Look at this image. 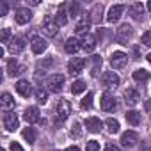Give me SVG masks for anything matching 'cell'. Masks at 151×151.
<instances>
[{"mask_svg":"<svg viewBox=\"0 0 151 151\" xmlns=\"http://www.w3.org/2000/svg\"><path fill=\"white\" fill-rule=\"evenodd\" d=\"M69 114H71L69 101L64 100V98H59L57 103H55V107H53V121H55V124H62L69 117Z\"/></svg>","mask_w":151,"mask_h":151,"instance_id":"cell-1","label":"cell"},{"mask_svg":"<svg viewBox=\"0 0 151 151\" xmlns=\"http://www.w3.org/2000/svg\"><path fill=\"white\" fill-rule=\"evenodd\" d=\"M46 86H48V91L50 93H55V94L60 93L62 87H64V75H60V73L50 75L48 80H46Z\"/></svg>","mask_w":151,"mask_h":151,"instance_id":"cell-2","label":"cell"},{"mask_svg":"<svg viewBox=\"0 0 151 151\" xmlns=\"http://www.w3.org/2000/svg\"><path fill=\"white\" fill-rule=\"evenodd\" d=\"M132 34H133L132 27H130L128 23H123V25L117 29V32H116V41H117L119 45H128V41H130V37H132Z\"/></svg>","mask_w":151,"mask_h":151,"instance_id":"cell-3","label":"cell"},{"mask_svg":"<svg viewBox=\"0 0 151 151\" xmlns=\"http://www.w3.org/2000/svg\"><path fill=\"white\" fill-rule=\"evenodd\" d=\"M43 30H45V34L50 36V37L57 36L59 25H57V22H55V16H45V20H43Z\"/></svg>","mask_w":151,"mask_h":151,"instance_id":"cell-4","label":"cell"},{"mask_svg":"<svg viewBox=\"0 0 151 151\" xmlns=\"http://www.w3.org/2000/svg\"><path fill=\"white\" fill-rule=\"evenodd\" d=\"M119 77L114 73V71H107V73H103V77H101V84H103V87L105 89H116L117 86H119Z\"/></svg>","mask_w":151,"mask_h":151,"instance_id":"cell-5","label":"cell"},{"mask_svg":"<svg viewBox=\"0 0 151 151\" xmlns=\"http://www.w3.org/2000/svg\"><path fill=\"white\" fill-rule=\"evenodd\" d=\"M126 62H128V55H126L124 52H114V53L110 55V66H112L114 69L124 68Z\"/></svg>","mask_w":151,"mask_h":151,"instance_id":"cell-6","label":"cell"},{"mask_svg":"<svg viewBox=\"0 0 151 151\" xmlns=\"http://www.w3.org/2000/svg\"><path fill=\"white\" fill-rule=\"evenodd\" d=\"M14 20H16V23L25 25V23H29L32 20V11L29 7H18L16 13H14Z\"/></svg>","mask_w":151,"mask_h":151,"instance_id":"cell-7","label":"cell"},{"mask_svg":"<svg viewBox=\"0 0 151 151\" xmlns=\"http://www.w3.org/2000/svg\"><path fill=\"white\" fill-rule=\"evenodd\" d=\"M100 107L105 112H112L116 109V98H114V94L112 93H103V96L100 100Z\"/></svg>","mask_w":151,"mask_h":151,"instance_id":"cell-8","label":"cell"},{"mask_svg":"<svg viewBox=\"0 0 151 151\" xmlns=\"http://www.w3.org/2000/svg\"><path fill=\"white\" fill-rule=\"evenodd\" d=\"M18 124H20L18 116H16L13 110H9V112H6V114H4V126H6V130H7V132H14V130L18 128Z\"/></svg>","mask_w":151,"mask_h":151,"instance_id":"cell-9","label":"cell"},{"mask_svg":"<svg viewBox=\"0 0 151 151\" xmlns=\"http://www.w3.org/2000/svg\"><path fill=\"white\" fill-rule=\"evenodd\" d=\"M86 66V60L82 57H71V60L68 62V71L69 75H78Z\"/></svg>","mask_w":151,"mask_h":151,"instance_id":"cell-10","label":"cell"},{"mask_svg":"<svg viewBox=\"0 0 151 151\" xmlns=\"http://www.w3.org/2000/svg\"><path fill=\"white\" fill-rule=\"evenodd\" d=\"M137 142H139V133L133 132V130H128V132H124L121 135V144L124 147H133Z\"/></svg>","mask_w":151,"mask_h":151,"instance_id":"cell-11","label":"cell"},{"mask_svg":"<svg viewBox=\"0 0 151 151\" xmlns=\"http://www.w3.org/2000/svg\"><path fill=\"white\" fill-rule=\"evenodd\" d=\"M101 20H103V4H94L89 13V22L94 25H100Z\"/></svg>","mask_w":151,"mask_h":151,"instance_id":"cell-12","label":"cell"},{"mask_svg":"<svg viewBox=\"0 0 151 151\" xmlns=\"http://www.w3.org/2000/svg\"><path fill=\"white\" fill-rule=\"evenodd\" d=\"M46 46H48V43L41 37V36H32L30 37V48H32V52L34 53H43L45 50H46Z\"/></svg>","mask_w":151,"mask_h":151,"instance_id":"cell-13","label":"cell"},{"mask_svg":"<svg viewBox=\"0 0 151 151\" xmlns=\"http://www.w3.org/2000/svg\"><path fill=\"white\" fill-rule=\"evenodd\" d=\"M25 39L22 37V36H14L13 37V41L9 43V52L13 53V55H18V53H22L23 50H25Z\"/></svg>","mask_w":151,"mask_h":151,"instance_id":"cell-14","label":"cell"},{"mask_svg":"<svg viewBox=\"0 0 151 151\" xmlns=\"http://www.w3.org/2000/svg\"><path fill=\"white\" fill-rule=\"evenodd\" d=\"M139 100H140V94H139L137 89L128 87V89L124 91V103H126L128 107H135V105L139 103Z\"/></svg>","mask_w":151,"mask_h":151,"instance_id":"cell-15","label":"cell"},{"mask_svg":"<svg viewBox=\"0 0 151 151\" xmlns=\"http://www.w3.org/2000/svg\"><path fill=\"white\" fill-rule=\"evenodd\" d=\"M123 11H124V6H121V4H116V6H112V7L109 9L107 22H109V23H116V22H119V18H121Z\"/></svg>","mask_w":151,"mask_h":151,"instance_id":"cell-16","label":"cell"},{"mask_svg":"<svg viewBox=\"0 0 151 151\" xmlns=\"http://www.w3.org/2000/svg\"><path fill=\"white\" fill-rule=\"evenodd\" d=\"M80 46H82L84 52H93V50L96 48V37H94L93 34H86V36H82V39H80Z\"/></svg>","mask_w":151,"mask_h":151,"instance_id":"cell-17","label":"cell"},{"mask_svg":"<svg viewBox=\"0 0 151 151\" xmlns=\"http://www.w3.org/2000/svg\"><path fill=\"white\" fill-rule=\"evenodd\" d=\"M16 91H18V94L23 96V98H29V96L34 93V91H32V86H30L29 80H18V84H16Z\"/></svg>","mask_w":151,"mask_h":151,"instance_id":"cell-18","label":"cell"},{"mask_svg":"<svg viewBox=\"0 0 151 151\" xmlns=\"http://www.w3.org/2000/svg\"><path fill=\"white\" fill-rule=\"evenodd\" d=\"M23 117H25V121H27L29 124L39 123V121H41V117H39V109H37V107H29V109L25 110Z\"/></svg>","mask_w":151,"mask_h":151,"instance_id":"cell-19","label":"cell"},{"mask_svg":"<svg viewBox=\"0 0 151 151\" xmlns=\"http://www.w3.org/2000/svg\"><path fill=\"white\" fill-rule=\"evenodd\" d=\"M66 7H68V4H60V6H59V9H57L55 22H57V25H59V27H64V25L68 23V18H69V14L66 13Z\"/></svg>","mask_w":151,"mask_h":151,"instance_id":"cell-20","label":"cell"},{"mask_svg":"<svg viewBox=\"0 0 151 151\" xmlns=\"http://www.w3.org/2000/svg\"><path fill=\"white\" fill-rule=\"evenodd\" d=\"M86 128H87L91 133H100L101 128H103V123H101L98 117H87V119H86Z\"/></svg>","mask_w":151,"mask_h":151,"instance_id":"cell-21","label":"cell"},{"mask_svg":"<svg viewBox=\"0 0 151 151\" xmlns=\"http://www.w3.org/2000/svg\"><path fill=\"white\" fill-rule=\"evenodd\" d=\"M25 71V68L22 64H18L16 59H11L7 62V73H9V77H18V75H22Z\"/></svg>","mask_w":151,"mask_h":151,"instance_id":"cell-22","label":"cell"},{"mask_svg":"<svg viewBox=\"0 0 151 151\" xmlns=\"http://www.w3.org/2000/svg\"><path fill=\"white\" fill-rule=\"evenodd\" d=\"M80 48H82V46H80V41H78L77 37H69V39H66V43H64V50H66L68 53H77Z\"/></svg>","mask_w":151,"mask_h":151,"instance_id":"cell-23","label":"cell"},{"mask_svg":"<svg viewBox=\"0 0 151 151\" xmlns=\"http://www.w3.org/2000/svg\"><path fill=\"white\" fill-rule=\"evenodd\" d=\"M144 13V6L140 4V2H135V4H132L130 6V14H132V18L133 20H137V22H140L142 20V14Z\"/></svg>","mask_w":151,"mask_h":151,"instance_id":"cell-24","label":"cell"},{"mask_svg":"<svg viewBox=\"0 0 151 151\" xmlns=\"http://www.w3.org/2000/svg\"><path fill=\"white\" fill-rule=\"evenodd\" d=\"M0 105H2V109H4L6 112H9L11 109H14V100H13V96H11L9 93H4L2 98H0Z\"/></svg>","mask_w":151,"mask_h":151,"instance_id":"cell-25","label":"cell"},{"mask_svg":"<svg viewBox=\"0 0 151 151\" xmlns=\"http://www.w3.org/2000/svg\"><path fill=\"white\" fill-rule=\"evenodd\" d=\"M140 119H142L140 112H137V110H128V112H126V121H128V124L139 126V124H140Z\"/></svg>","mask_w":151,"mask_h":151,"instance_id":"cell-26","label":"cell"},{"mask_svg":"<svg viewBox=\"0 0 151 151\" xmlns=\"http://www.w3.org/2000/svg\"><path fill=\"white\" fill-rule=\"evenodd\" d=\"M133 80L135 82H147L149 80V71L147 69H144V68H140V69H135L133 71Z\"/></svg>","mask_w":151,"mask_h":151,"instance_id":"cell-27","label":"cell"},{"mask_svg":"<svg viewBox=\"0 0 151 151\" xmlns=\"http://www.w3.org/2000/svg\"><path fill=\"white\" fill-rule=\"evenodd\" d=\"M80 11H82V6H80L78 2H69V4H68V14H69L71 18H77V16L80 14Z\"/></svg>","mask_w":151,"mask_h":151,"instance_id":"cell-28","label":"cell"},{"mask_svg":"<svg viewBox=\"0 0 151 151\" xmlns=\"http://www.w3.org/2000/svg\"><path fill=\"white\" fill-rule=\"evenodd\" d=\"M86 91V82L84 80H75L71 84V94H82Z\"/></svg>","mask_w":151,"mask_h":151,"instance_id":"cell-29","label":"cell"},{"mask_svg":"<svg viewBox=\"0 0 151 151\" xmlns=\"http://www.w3.org/2000/svg\"><path fill=\"white\" fill-rule=\"evenodd\" d=\"M34 96H36V100H37V103H46V100H48V91H45L43 87H37L36 91H34Z\"/></svg>","mask_w":151,"mask_h":151,"instance_id":"cell-30","label":"cell"},{"mask_svg":"<svg viewBox=\"0 0 151 151\" xmlns=\"http://www.w3.org/2000/svg\"><path fill=\"white\" fill-rule=\"evenodd\" d=\"M105 126H107V130H109L110 133H117V132H119V121L114 119V117H109V119L105 121Z\"/></svg>","mask_w":151,"mask_h":151,"instance_id":"cell-31","label":"cell"},{"mask_svg":"<svg viewBox=\"0 0 151 151\" xmlns=\"http://www.w3.org/2000/svg\"><path fill=\"white\" fill-rule=\"evenodd\" d=\"M89 27H91V22L87 20H84V22H80V23H77V27H75V30H77V34H82V36H86V34H89Z\"/></svg>","mask_w":151,"mask_h":151,"instance_id":"cell-32","label":"cell"},{"mask_svg":"<svg viewBox=\"0 0 151 151\" xmlns=\"http://www.w3.org/2000/svg\"><path fill=\"white\" fill-rule=\"evenodd\" d=\"M23 139H25L29 144H34V142H36V130H34V128H25V130H23Z\"/></svg>","mask_w":151,"mask_h":151,"instance_id":"cell-33","label":"cell"},{"mask_svg":"<svg viewBox=\"0 0 151 151\" xmlns=\"http://www.w3.org/2000/svg\"><path fill=\"white\" fill-rule=\"evenodd\" d=\"M93 96H94L93 93H87V94H86V98L80 101L82 109H91V107H93Z\"/></svg>","mask_w":151,"mask_h":151,"instance_id":"cell-34","label":"cell"},{"mask_svg":"<svg viewBox=\"0 0 151 151\" xmlns=\"http://www.w3.org/2000/svg\"><path fill=\"white\" fill-rule=\"evenodd\" d=\"M80 133H82V128H80V124H78V123H75V124H73V128L69 130V137L77 139V137H80Z\"/></svg>","mask_w":151,"mask_h":151,"instance_id":"cell-35","label":"cell"},{"mask_svg":"<svg viewBox=\"0 0 151 151\" xmlns=\"http://www.w3.org/2000/svg\"><path fill=\"white\" fill-rule=\"evenodd\" d=\"M101 66V57L100 55H93V75L98 73V68Z\"/></svg>","mask_w":151,"mask_h":151,"instance_id":"cell-36","label":"cell"},{"mask_svg":"<svg viewBox=\"0 0 151 151\" xmlns=\"http://www.w3.org/2000/svg\"><path fill=\"white\" fill-rule=\"evenodd\" d=\"M11 41H13V36H11V30H9V29H4V30H2V43H4V45H6V43L9 45Z\"/></svg>","mask_w":151,"mask_h":151,"instance_id":"cell-37","label":"cell"},{"mask_svg":"<svg viewBox=\"0 0 151 151\" xmlns=\"http://www.w3.org/2000/svg\"><path fill=\"white\" fill-rule=\"evenodd\" d=\"M86 151H100V142L89 140V142L86 144Z\"/></svg>","mask_w":151,"mask_h":151,"instance_id":"cell-38","label":"cell"},{"mask_svg":"<svg viewBox=\"0 0 151 151\" xmlns=\"http://www.w3.org/2000/svg\"><path fill=\"white\" fill-rule=\"evenodd\" d=\"M142 45H146V46H149L151 48V30H147V32H144L142 34Z\"/></svg>","mask_w":151,"mask_h":151,"instance_id":"cell-39","label":"cell"},{"mask_svg":"<svg viewBox=\"0 0 151 151\" xmlns=\"http://www.w3.org/2000/svg\"><path fill=\"white\" fill-rule=\"evenodd\" d=\"M7 11H9V4L7 2H2V4H0V16H6Z\"/></svg>","mask_w":151,"mask_h":151,"instance_id":"cell-40","label":"cell"},{"mask_svg":"<svg viewBox=\"0 0 151 151\" xmlns=\"http://www.w3.org/2000/svg\"><path fill=\"white\" fill-rule=\"evenodd\" d=\"M105 151H121V147H119L117 144H114V142H109V144L105 146Z\"/></svg>","mask_w":151,"mask_h":151,"instance_id":"cell-41","label":"cell"},{"mask_svg":"<svg viewBox=\"0 0 151 151\" xmlns=\"http://www.w3.org/2000/svg\"><path fill=\"white\" fill-rule=\"evenodd\" d=\"M11 151H25V149H23L18 142H13V144H11Z\"/></svg>","mask_w":151,"mask_h":151,"instance_id":"cell-42","label":"cell"},{"mask_svg":"<svg viewBox=\"0 0 151 151\" xmlns=\"http://www.w3.org/2000/svg\"><path fill=\"white\" fill-rule=\"evenodd\" d=\"M64 151H80V147H78V146H71V147H68V149H64Z\"/></svg>","mask_w":151,"mask_h":151,"instance_id":"cell-43","label":"cell"},{"mask_svg":"<svg viewBox=\"0 0 151 151\" xmlns=\"http://www.w3.org/2000/svg\"><path fill=\"white\" fill-rule=\"evenodd\" d=\"M146 9H147V11L151 13V2H147V4H146Z\"/></svg>","mask_w":151,"mask_h":151,"instance_id":"cell-44","label":"cell"},{"mask_svg":"<svg viewBox=\"0 0 151 151\" xmlns=\"http://www.w3.org/2000/svg\"><path fill=\"white\" fill-rule=\"evenodd\" d=\"M146 59H147V60L151 62V53H147V55H146Z\"/></svg>","mask_w":151,"mask_h":151,"instance_id":"cell-45","label":"cell"},{"mask_svg":"<svg viewBox=\"0 0 151 151\" xmlns=\"http://www.w3.org/2000/svg\"><path fill=\"white\" fill-rule=\"evenodd\" d=\"M0 151H6V149H0Z\"/></svg>","mask_w":151,"mask_h":151,"instance_id":"cell-46","label":"cell"}]
</instances>
